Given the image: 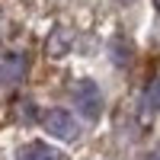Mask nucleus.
I'll list each match as a JSON object with an SVG mask.
<instances>
[{"label":"nucleus","instance_id":"1","mask_svg":"<svg viewBox=\"0 0 160 160\" xmlns=\"http://www.w3.org/2000/svg\"><path fill=\"white\" fill-rule=\"evenodd\" d=\"M71 96H74V102H77V109H80L83 118L96 122L102 115V93H99V87L93 83V80H77L71 87Z\"/></svg>","mask_w":160,"mask_h":160},{"label":"nucleus","instance_id":"2","mask_svg":"<svg viewBox=\"0 0 160 160\" xmlns=\"http://www.w3.org/2000/svg\"><path fill=\"white\" fill-rule=\"evenodd\" d=\"M42 125L48 128V135H55L61 141H77L80 135V125H77V118L71 112H64V109H51L42 115Z\"/></svg>","mask_w":160,"mask_h":160},{"label":"nucleus","instance_id":"3","mask_svg":"<svg viewBox=\"0 0 160 160\" xmlns=\"http://www.w3.org/2000/svg\"><path fill=\"white\" fill-rule=\"evenodd\" d=\"M16 160H61V154L55 148H48V144L35 141V144H26V148L16 154Z\"/></svg>","mask_w":160,"mask_h":160},{"label":"nucleus","instance_id":"4","mask_svg":"<svg viewBox=\"0 0 160 160\" xmlns=\"http://www.w3.org/2000/svg\"><path fill=\"white\" fill-rule=\"evenodd\" d=\"M141 112H144V115H157V112H160V77L144 90V96H141Z\"/></svg>","mask_w":160,"mask_h":160},{"label":"nucleus","instance_id":"5","mask_svg":"<svg viewBox=\"0 0 160 160\" xmlns=\"http://www.w3.org/2000/svg\"><path fill=\"white\" fill-rule=\"evenodd\" d=\"M48 51H51V55H55V58H61L64 51H68V35H64L61 29H58V38L51 35V42H48Z\"/></svg>","mask_w":160,"mask_h":160},{"label":"nucleus","instance_id":"6","mask_svg":"<svg viewBox=\"0 0 160 160\" xmlns=\"http://www.w3.org/2000/svg\"><path fill=\"white\" fill-rule=\"evenodd\" d=\"M151 160H160V148H157V151H154V157H151Z\"/></svg>","mask_w":160,"mask_h":160},{"label":"nucleus","instance_id":"7","mask_svg":"<svg viewBox=\"0 0 160 160\" xmlns=\"http://www.w3.org/2000/svg\"><path fill=\"white\" fill-rule=\"evenodd\" d=\"M154 7H157V10H160V0H154Z\"/></svg>","mask_w":160,"mask_h":160}]
</instances>
